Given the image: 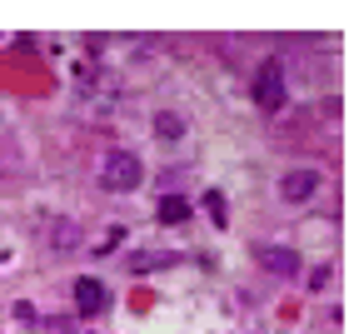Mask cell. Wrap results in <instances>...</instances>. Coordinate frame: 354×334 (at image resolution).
I'll return each mask as SVG.
<instances>
[{
    "label": "cell",
    "instance_id": "cell-1",
    "mask_svg": "<svg viewBox=\"0 0 354 334\" xmlns=\"http://www.w3.org/2000/svg\"><path fill=\"white\" fill-rule=\"evenodd\" d=\"M140 180H145V165H140V155H130V150H110L105 155V165H100V185L105 189H135Z\"/></svg>",
    "mask_w": 354,
    "mask_h": 334
},
{
    "label": "cell",
    "instance_id": "cell-2",
    "mask_svg": "<svg viewBox=\"0 0 354 334\" xmlns=\"http://www.w3.org/2000/svg\"><path fill=\"white\" fill-rule=\"evenodd\" d=\"M254 105L265 115L285 110V70H279L274 60H265V65H259V75H254Z\"/></svg>",
    "mask_w": 354,
    "mask_h": 334
},
{
    "label": "cell",
    "instance_id": "cell-3",
    "mask_svg": "<svg viewBox=\"0 0 354 334\" xmlns=\"http://www.w3.org/2000/svg\"><path fill=\"white\" fill-rule=\"evenodd\" d=\"M319 170H290L285 180H279V195H285L290 205H304V200H315L319 195Z\"/></svg>",
    "mask_w": 354,
    "mask_h": 334
},
{
    "label": "cell",
    "instance_id": "cell-4",
    "mask_svg": "<svg viewBox=\"0 0 354 334\" xmlns=\"http://www.w3.org/2000/svg\"><path fill=\"white\" fill-rule=\"evenodd\" d=\"M75 304H80V315H100V309L110 304V295H105V284L100 279H75Z\"/></svg>",
    "mask_w": 354,
    "mask_h": 334
},
{
    "label": "cell",
    "instance_id": "cell-5",
    "mask_svg": "<svg viewBox=\"0 0 354 334\" xmlns=\"http://www.w3.org/2000/svg\"><path fill=\"white\" fill-rule=\"evenodd\" d=\"M259 265H265V270H274V275H299V254L295 250H259Z\"/></svg>",
    "mask_w": 354,
    "mask_h": 334
},
{
    "label": "cell",
    "instance_id": "cell-6",
    "mask_svg": "<svg viewBox=\"0 0 354 334\" xmlns=\"http://www.w3.org/2000/svg\"><path fill=\"white\" fill-rule=\"evenodd\" d=\"M155 135H160V140H180V135H185V120H180L175 110H160V115H155Z\"/></svg>",
    "mask_w": 354,
    "mask_h": 334
},
{
    "label": "cell",
    "instance_id": "cell-7",
    "mask_svg": "<svg viewBox=\"0 0 354 334\" xmlns=\"http://www.w3.org/2000/svg\"><path fill=\"white\" fill-rule=\"evenodd\" d=\"M75 234H80V230L70 225V220H50V245H55V250H70V245H75Z\"/></svg>",
    "mask_w": 354,
    "mask_h": 334
},
{
    "label": "cell",
    "instance_id": "cell-8",
    "mask_svg": "<svg viewBox=\"0 0 354 334\" xmlns=\"http://www.w3.org/2000/svg\"><path fill=\"white\" fill-rule=\"evenodd\" d=\"M185 214H190V205H185V200H175V195L160 200V220H165V225H180Z\"/></svg>",
    "mask_w": 354,
    "mask_h": 334
},
{
    "label": "cell",
    "instance_id": "cell-9",
    "mask_svg": "<svg viewBox=\"0 0 354 334\" xmlns=\"http://www.w3.org/2000/svg\"><path fill=\"white\" fill-rule=\"evenodd\" d=\"M205 205H209V220L225 225V200H220V195H205Z\"/></svg>",
    "mask_w": 354,
    "mask_h": 334
}]
</instances>
